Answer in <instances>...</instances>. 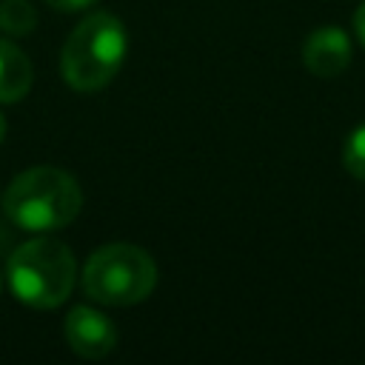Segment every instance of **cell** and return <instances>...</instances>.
Instances as JSON below:
<instances>
[{
  "mask_svg": "<svg viewBox=\"0 0 365 365\" xmlns=\"http://www.w3.org/2000/svg\"><path fill=\"white\" fill-rule=\"evenodd\" d=\"M302 63L317 77H336L351 63V37L339 26H322L302 43Z\"/></svg>",
  "mask_w": 365,
  "mask_h": 365,
  "instance_id": "cell-6",
  "label": "cell"
},
{
  "mask_svg": "<svg viewBox=\"0 0 365 365\" xmlns=\"http://www.w3.org/2000/svg\"><path fill=\"white\" fill-rule=\"evenodd\" d=\"M3 137H6V120H3V114H0V143H3Z\"/></svg>",
  "mask_w": 365,
  "mask_h": 365,
  "instance_id": "cell-12",
  "label": "cell"
},
{
  "mask_svg": "<svg viewBox=\"0 0 365 365\" xmlns=\"http://www.w3.org/2000/svg\"><path fill=\"white\" fill-rule=\"evenodd\" d=\"M46 3L51 9H57V11H83V9H88L97 0H46Z\"/></svg>",
  "mask_w": 365,
  "mask_h": 365,
  "instance_id": "cell-10",
  "label": "cell"
},
{
  "mask_svg": "<svg viewBox=\"0 0 365 365\" xmlns=\"http://www.w3.org/2000/svg\"><path fill=\"white\" fill-rule=\"evenodd\" d=\"M125 29L108 11H91L68 34L60 54V74L74 91L106 88L125 60Z\"/></svg>",
  "mask_w": 365,
  "mask_h": 365,
  "instance_id": "cell-2",
  "label": "cell"
},
{
  "mask_svg": "<svg viewBox=\"0 0 365 365\" xmlns=\"http://www.w3.org/2000/svg\"><path fill=\"white\" fill-rule=\"evenodd\" d=\"M68 348L83 359H103L117 345V328L111 319L88 305H74L63 325Z\"/></svg>",
  "mask_w": 365,
  "mask_h": 365,
  "instance_id": "cell-5",
  "label": "cell"
},
{
  "mask_svg": "<svg viewBox=\"0 0 365 365\" xmlns=\"http://www.w3.org/2000/svg\"><path fill=\"white\" fill-rule=\"evenodd\" d=\"M342 165L348 168L351 177H356V180L365 182V123H359L348 134L345 148H342Z\"/></svg>",
  "mask_w": 365,
  "mask_h": 365,
  "instance_id": "cell-9",
  "label": "cell"
},
{
  "mask_svg": "<svg viewBox=\"0 0 365 365\" xmlns=\"http://www.w3.org/2000/svg\"><path fill=\"white\" fill-rule=\"evenodd\" d=\"M37 26V11L29 0H0V29L6 34H29Z\"/></svg>",
  "mask_w": 365,
  "mask_h": 365,
  "instance_id": "cell-8",
  "label": "cell"
},
{
  "mask_svg": "<svg viewBox=\"0 0 365 365\" xmlns=\"http://www.w3.org/2000/svg\"><path fill=\"white\" fill-rule=\"evenodd\" d=\"M34 80L31 60L11 40H0V103H17L29 94Z\"/></svg>",
  "mask_w": 365,
  "mask_h": 365,
  "instance_id": "cell-7",
  "label": "cell"
},
{
  "mask_svg": "<svg viewBox=\"0 0 365 365\" xmlns=\"http://www.w3.org/2000/svg\"><path fill=\"white\" fill-rule=\"evenodd\" d=\"M80 205L83 191L77 180L51 165H37L17 174L3 194L6 217L17 228L34 234H48L68 225L80 214Z\"/></svg>",
  "mask_w": 365,
  "mask_h": 365,
  "instance_id": "cell-1",
  "label": "cell"
},
{
  "mask_svg": "<svg viewBox=\"0 0 365 365\" xmlns=\"http://www.w3.org/2000/svg\"><path fill=\"white\" fill-rule=\"evenodd\" d=\"M83 294L91 302L100 305H137L143 302L154 285H157V265L148 257V251L128 245V242H111L97 248L80 274Z\"/></svg>",
  "mask_w": 365,
  "mask_h": 365,
  "instance_id": "cell-4",
  "label": "cell"
},
{
  "mask_svg": "<svg viewBox=\"0 0 365 365\" xmlns=\"http://www.w3.org/2000/svg\"><path fill=\"white\" fill-rule=\"evenodd\" d=\"M354 31H356V40L365 46V0L354 11Z\"/></svg>",
  "mask_w": 365,
  "mask_h": 365,
  "instance_id": "cell-11",
  "label": "cell"
},
{
  "mask_svg": "<svg viewBox=\"0 0 365 365\" xmlns=\"http://www.w3.org/2000/svg\"><path fill=\"white\" fill-rule=\"evenodd\" d=\"M6 274L20 302L31 308H57L74 288L77 265L68 245L51 237H34L11 251Z\"/></svg>",
  "mask_w": 365,
  "mask_h": 365,
  "instance_id": "cell-3",
  "label": "cell"
}]
</instances>
